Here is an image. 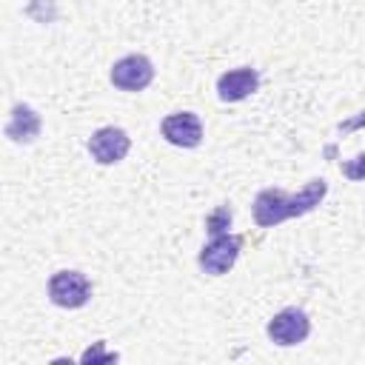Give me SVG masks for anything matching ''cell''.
Returning a JSON list of instances; mask_svg holds the SVG:
<instances>
[{"label":"cell","instance_id":"7","mask_svg":"<svg viewBox=\"0 0 365 365\" xmlns=\"http://www.w3.org/2000/svg\"><path fill=\"white\" fill-rule=\"evenodd\" d=\"M254 220L262 228H274L291 220V194L282 188H262L254 197Z\"/></svg>","mask_w":365,"mask_h":365},{"label":"cell","instance_id":"11","mask_svg":"<svg viewBox=\"0 0 365 365\" xmlns=\"http://www.w3.org/2000/svg\"><path fill=\"white\" fill-rule=\"evenodd\" d=\"M231 220H234L231 205H217V208H214V211L205 217V231H208L211 237H217V234H228Z\"/></svg>","mask_w":365,"mask_h":365},{"label":"cell","instance_id":"4","mask_svg":"<svg viewBox=\"0 0 365 365\" xmlns=\"http://www.w3.org/2000/svg\"><path fill=\"white\" fill-rule=\"evenodd\" d=\"M265 331H268L271 342L288 348V345H299V342L308 339V334H311V319H308V314H305L302 308H282L279 314L271 317V322H268Z\"/></svg>","mask_w":365,"mask_h":365},{"label":"cell","instance_id":"6","mask_svg":"<svg viewBox=\"0 0 365 365\" xmlns=\"http://www.w3.org/2000/svg\"><path fill=\"white\" fill-rule=\"evenodd\" d=\"M163 137L180 148H197L202 143V123L194 111H174L160 123Z\"/></svg>","mask_w":365,"mask_h":365},{"label":"cell","instance_id":"9","mask_svg":"<svg viewBox=\"0 0 365 365\" xmlns=\"http://www.w3.org/2000/svg\"><path fill=\"white\" fill-rule=\"evenodd\" d=\"M40 128H43L40 114H37L31 106L17 103V106L11 108V114H9L6 137H9L11 143H23V145H29V143H34V140L40 137Z\"/></svg>","mask_w":365,"mask_h":365},{"label":"cell","instance_id":"10","mask_svg":"<svg viewBox=\"0 0 365 365\" xmlns=\"http://www.w3.org/2000/svg\"><path fill=\"white\" fill-rule=\"evenodd\" d=\"M328 194V182L325 180H311L302 191L291 194V217H302L308 211H314Z\"/></svg>","mask_w":365,"mask_h":365},{"label":"cell","instance_id":"8","mask_svg":"<svg viewBox=\"0 0 365 365\" xmlns=\"http://www.w3.org/2000/svg\"><path fill=\"white\" fill-rule=\"evenodd\" d=\"M257 88H259V71L251 66H240L217 77V94L222 103H240L251 97Z\"/></svg>","mask_w":365,"mask_h":365},{"label":"cell","instance_id":"12","mask_svg":"<svg viewBox=\"0 0 365 365\" xmlns=\"http://www.w3.org/2000/svg\"><path fill=\"white\" fill-rule=\"evenodd\" d=\"M94 359H117V354H106V351H103V342H97L94 348H88V351L83 354V362H94Z\"/></svg>","mask_w":365,"mask_h":365},{"label":"cell","instance_id":"2","mask_svg":"<svg viewBox=\"0 0 365 365\" xmlns=\"http://www.w3.org/2000/svg\"><path fill=\"white\" fill-rule=\"evenodd\" d=\"M48 297L60 308H83L91 299V282L83 271H57L48 279Z\"/></svg>","mask_w":365,"mask_h":365},{"label":"cell","instance_id":"3","mask_svg":"<svg viewBox=\"0 0 365 365\" xmlns=\"http://www.w3.org/2000/svg\"><path fill=\"white\" fill-rule=\"evenodd\" d=\"M108 77L120 91H143L154 80V66L145 54H125L111 66Z\"/></svg>","mask_w":365,"mask_h":365},{"label":"cell","instance_id":"5","mask_svg":"<svg viewBox=\"0 0 365 365\" xmlns=\"http://www.w3.org/2000/svg\"><path fill=\"white\" fill-rule=\"evenodd\" d=\"M131 148V137L117 128V125H106V128H97L91 137H88V154L100 163V165H114L120 163Z\"/></svg>","mask_w":365,"mask_h":365},{"label":"cell","instance_id":"1","mask_svg":"<svg viewBox=\"0 0 365 365\" xmlns=\"http://www.w3.org/2000/svg\"><path fill=\"white\" fill-rule=\"evenodd\" d=\"M240 251H242V237H237V234H217V237H211V242L202 245L197 262H200V268L205 274L222 277V274H228L234 268Z\"/></svg>","mask_w":365,"mask_h":365}]
</instances>
